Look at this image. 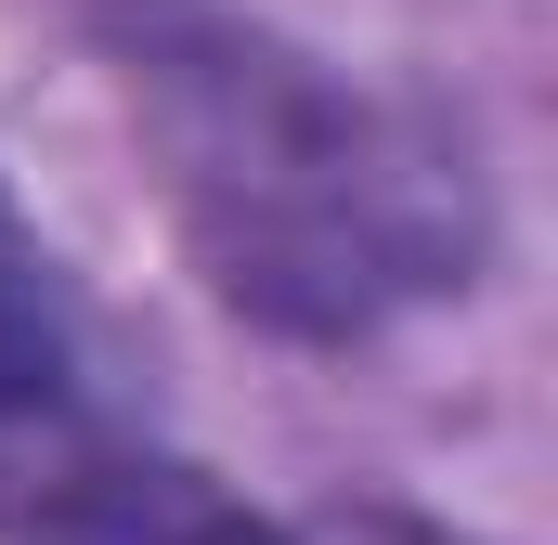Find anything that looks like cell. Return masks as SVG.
I'll list each match as a JSON object with an SVG mask.
<instances>
[{"mask_svg":"<svg viewBox=\"0 0 558 545\" xmlns=\"http://www.w3.org/2000/svg\"><path fill=\"white\" fill-rule=\"evenodd\" d=\"M169 545H454V533L390 520V507H338V520H260V507H234V494H195V520H182Z\"/></svg>","mask_w":558,"mask_h":545,"instance_id":"cell-3","label":"cell"},{"mask_svg":"<svg viewBox=\"0 0 558 545\" xmlns=\"http://www.w3.org/2000/svg\"><path fill=\"white\" fill-rule=\"evenodd\" d=\"M195 468L118 415L52 247L0 195V545H169L195 520Z\"/></svg>","mask_w":558,"mask_h":545,"instance_id":"cell-2","label":"cell"},{"mask_svg":"<svg viewBox=\"0 0 558 545\" xmlns=\"http://www.w3.org/2000/svg\"><path fill=\"white\" fill-rule=\"evenodd\" d=\"M131 105L208 286L286 338H364L481 261L468 156L234 13H131Z\"/></svg>","mask_w":558,"mask_h":545,"instance_id":"cell-1","label":"cell"}]
</instances>
